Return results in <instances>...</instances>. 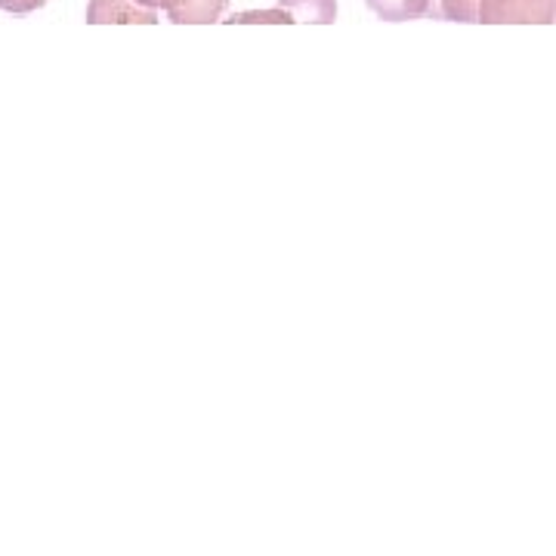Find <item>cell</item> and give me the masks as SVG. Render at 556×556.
I'll list each match as a JSON object with an SVG mask.
<instances>
[{"mask_svg":"<svg viewBox=\"0 0 556 556\" xmlns=\"http://www.w3.org/2000/svg\"><path fill=\"white\" fill-rule=\"evenodd\" d=\"M482 25H556V0H482Z\"/></svg>","mask_w":556,"mask_h":556,"instance_id":"6da1fadb","label":"cell"},{"mask_svg":"<svg viewBox=\"0 0 556 556\" xmlns=\"http://www.w3.org/2000/svg\"><path fill=\"white\" fill-rule=\"evenodd\" d=\"M149 10H164L174 25H211L223 20L229 0H139Z\"/></svg>","mask_w":556,"mask_h":556,"instance_id":"7a4b0ae2","label":"cell"},{"mask_svg":"<svg viewBox=\"0 0 556 556\" xmlns=\"http://www.w3.org/2000/svg\"><path fill=\"white\" fill-rule=\"evenodd\" d=\"M87 22L90 25H155L159 10L142 7L139 0H90L87 3Z\"/></svg>","mask_w":556,"mask_h":556,"instance_id":"3957f363","label":"cell"},{"mask_svg":"<svg viewBox=\"0 0 556 556\" xmlns=\"http://www.w3.org/2000/svg\"><path fill=\"white\" fill-rule=\"evenodd\" d=\"M365 3L383 22L433 20V0H365Z\"/></svg>","mask_w":556,"mask_h":556,"instance_id":"277c9868","label":"cell"},{"mask_svg":"<svg viewBox=\"0 0 556 556\" xmlns=\"http://www.w3.org/2000/svg\"><path fill=\"white\" fill-rule=\"evenodd\" d=\"M278 7L288 10L294 22L331 25L338 20V0H278Z\"/></svg>","mask_w":556,"mask_h":556,"instance_id":"5b68a950","label":"cell"},{"mask_svg":"<svg viewBox=\"0 0 556 556\" xmlns=\"http://www.w3.org/2000/svg\"><path fill=\"white\" fill-rule=\"evenodd\" d=\"M482 0H433V20L479 22Z\"/></svg>","mask_w":556,"mask_h":556,"instance_id":"8992f818","label":"cell"},{"mask_svg":"<svg viewBox=\"0 0 556 556\" xmlns=\"http://www.w3.org/2000/svg\"><path fill=\"white\" fill-rule=\"evenodd\" d=\"M232 25H251V22H263V25H291L294 22V16L288 13V10H281V7H276V10H248V13H236L232 20Z\"/></svg>","mask_w":556,"mask_h":556,"instance_id":"52a82bcc","label":"cell"},{"mask_svg":"<svg viewBox=\"0 0 556 556\" xmlns=\"http://www.w3.org/2000/svg\"><path fill=\"white\" fill-rule=\"evenodd\" d=\"M47 0H0V10L3 13H16V16H25V13H35L40 10Z\"/></svg>","mask_w":556,"mask_h":556,"instance_id":"ba28073f","label":"cell"}]
</instances>
